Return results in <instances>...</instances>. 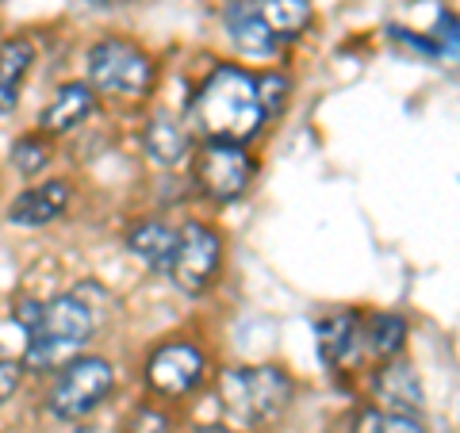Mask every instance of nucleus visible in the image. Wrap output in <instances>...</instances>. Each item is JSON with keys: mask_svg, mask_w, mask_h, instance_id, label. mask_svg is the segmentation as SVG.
<instances>
[{"mask_svg": "<svg viewBox=\"0 0 460 433\" xmlns=\"http://www.w3.org/2000/svg\"><path fill=\"white\" fill-rule=\"evenodd\" d=\"M89 66V89L108 93V96H123V100H138L154 89V62L150 54L135 47L127 39H100L84 54Z\"/></svg>", "mask_w": 460, "mask_h": 433, "instance_id": "4", "label": "nucleus"}, {"mask_svg": "<svg viewBox=\"0 0 460 433\" xmlns=\"http://www.w3.org/2000/svg\"><path fill=\"white\" fill-rule=\"evenodd\" d=\"M253 169V157L238 142H208L196 157V184L215 204H230L250 189Z\"/></svg>", "mask_w": 460, "mask_h": 433, "instance_id": "7", "label": "nucleus"}, {"mask_svg": "<svg viewBox=\"0 0 460 433\" xmlns=\"http://www.w3.org/2000/svg\"><path fill=\"white\" fill-rule=\"evenodd\" d=\"M142 146L146 154L154 157L157 165H181L184 157H189V135H184V127L177 119H169V115H154L146 123V131H142Z\"/></svg>", "mask_w": 460, "mask_h": 433, "instance_id": "17", "label": "nucleus"}, {"mask_svg": "<svg viewBox=\"0 0 460 433\" xmlns=\"http://www.w3.org/2000/svg\"><path fill=\"white\" fill-rule=\"evenodd\" d=\"M20 380H23V360L8 357L4 349H0V407L20 392Z\"/></svg>", "mask_w": 460, "mask_h": 433, "instance_id": "22", "label": "nucleus"}, {"mask_svg": "<svg viewBox=\"0 0 460 433\" xmlns=\"http://www.w3.org/2000/svg\"><path fill=\"white\" fill-rule=\"evenodd\" d=\"M93 4H115V0H93Z\"/></svg>", "mask_w": 460, "mask_h": 433, "instance_id": "27", "label": "nucleus"}, {"mask_svg": "<svg viewBox=\"0 0 460 433\" xmlns=\"http://www.w3.org/2000/svg\"><path fill=\"white\" fill-rule=\"evenodd\" d=\"M223 23H226L230 42H234L242 54H250V57H269V54L280 50V42L269 35V27L261 23V16L253 12L250 0H230Z\"/></svg>", "mask_w": 460, "mask_h": 433, "instance_id": "13", "label": "nucleus"}, {"mask_svg": "<svg viewBox=\"0 0 460 433\" xmlns=\"http://www.w3.org/2000/svg\"><path fill=\"white\" fill-rule=\"evenodd\" d=\"M131 433H172V422L162 414V411H135L131 414V426H127Z\"/></svg>", "mask_w": 460, "mask_h": 433, "instance_id": "24", "label": "nucleus"}, {"mask_svg": "<svg viewBox=\"0 0 460 433\" xmlns=\"http://www.w3.org/2000/svg\"><path fill=\"white\" fill-rule=\"evenodd\" d=\"M319 338V357L330 368H349L361 360V314L357 311H334L314 326Z\"/></svg>", "mask_w": 460, "mask_h": 433, "instance_id": "9", "label": "nucleus"}, {"mask_svg": "<svg viewBox=\"0 0 460 433\" xmlns=\"http://www.w3.org/2000/svg\"><path fill=\"white\" fill-rule=\"evenodd\" d=\"M127 250H131L142 265L150 272H169V261H172V250H177V230L165 226V223H138L131 234H127Z\"/></svg>", "mask_w": 460, "mask_h": 433, "instance_id": "16", "label": "nucleus"}, {"mask_svg": "<svg viewBox=\"0 0 460 433\" xmlns=\"http://www.w3.org/2000/svg\"><path fill=\"white\" fill-rule=\"evenodd\" d=\"M407 345V323L399 314H372L361 326V349L376 360H392Z\"/></svg>", "mask_w": 460, "mask_h": 433, "instance_id": "18", "label": "nucleus"}, {"mask_svg": "<svg viewBox=\"0 0 460 433\" xmlns=\"http://www.w3.org/2000/svg\"><path fill=\"white\" fill-rule=\"evenodd\" d=\"M288 77L284 74H261L257 77V96H261V108H265V115L272 119V115H280V108H284V100H288Z\"/></svg>", "mask_w": 460, "mask_h": 433, "instance_id": "21", "label": "nucleus"}, {"mask_svg": "<svg viewBox=\"0 0 460 433\" xmlns=\"http://www.w3.org/2000/svg\"><path fill=\"white\" fill-rule=\"evenodd\" d=\"M69 433H93L89 426H77V429H69Z\"/></svg>", "mask_w": 460, "mask_h": 433, "instance_id": "26", "label": "nucleus"}, {"mask_svg": "<svg viewBox=\"0 0 460 433\" xmlns=\"http://www.w3.org/2000/svg\"><path fill=\"white\" fill-rule=\"evenodd\" d=\"M353 433H426L414 414H395V411H361L353 422Z\"/></svg>", "mask_w": 460, "mask_h": 433, "instance_id": "19", "label": "nucleus"}, {"mask_svg": "<svg viewBox=\"0 0 460 433\" xmlns=\"http://www.w3.org/2000/svg\"><path fill=\"white\" fill-rule=\"evenodd\" d=\"M69 208V184L66 181H47V184H31L23 189L8 208V223L12 226H47L58 215Z\"/></svg>", "mask_w": 460, "mask_h": 433, "instance_id": "12", "label": "nucleus"}, {"mask_svg": "<svg viewBox=\"0 0 460 433\" xmlns=\"http://www.w3.org/2000/svg\"><path fill=\"white\" fill-rule=\"evenodd\" d=\"M253 12L261 16V23L269 27V35L280 42H292L299 39L311 27L314 20V8H311V0H250Z\"/></svg>", "mask_w": 460, "mask_h": 433, "instance_id": "15", "label": "nucleus"}, {"mask_svg": "<svg viewBox=\"0 0 460 433\" xmlns=\"http://www.w3.org/2000/svg\"><path fill=\"white\" fill-rule=\"evenodd\" d=\"M196 433H230V429H223V426H204V429H196Z\"/></svg>", "mask_w": 460, "mask_h": 433, "instance_id": "25", "label": "nucleus"}, {"mask_svg": "<svg viewBox=\"0 0 460 433\" xmlns=\"http://www.w3.org/2000/svg\"><path fill=\"white\" fill-rule=\"evenodd\" d=\"M376 392V407L380 411H395V414H419L422 411V384L414 376V368L407 360H384V368L372 380Z\"/></svg>", "mask_w": 460, "mask_h": 433, "instance_id": "11", "label": "nucleus"}, {"mask_svg": "<svg viewBox=\"0 0 460 433\" xmlns=\"http://www.w3.org/2000/svg\"><path fill=\"white\" fill-rule=\"evenodd\" d=\"M189 123L208 142H250L269 123L257 96V77L238 66H219L192 96Z\"/></svg>", "mask_w": 460, "mask_h": 433, "instance_id": "1", "label": "nucleus"}, {"mask_svg": "<svg viewBox=\"0 0 460 433\" xmlns=\"http://www.w3.org/2000/svg\"><path fill=\"white\" fill-rule=\"evenodd\" d=\"M429 42H434L438 57H449V62L456 57V16H453V12H441V16H438V31H434V39H429Z\"/></svg>", "mask_w": 460, "mask_h": 433, "instance_id": "23", "label": "nucleus"}, {"mask_svg": "<svg viewBox=\"0 0 460 433\" xmlns=\"http://www.w3.org/2000/svg\"><path fill=\"white\" fill-rule=\"evenodd\" d=\"M204 368H208V360H204V353H199L196 345L169 341V345H162V349L150 357L146 384L154 387L157 395L181 399V395H189L199 380H204Z\"/></svg>", "mask_w": 460, "mask_h": 433, "instance_id": "8", "label": "nucleus"}, {"mask_svg": "<svg viewBox=\"0 0 460 433\" xmlns=\"http://www.w3.org/2000/svg\"><path fill=\"white\" fill-rule=\"evenodd\" d=\"M31 66H35V42L27 35L0 42V111H12L20 104Z\"/></svg>", "mask_w": 460, "mask_h": 433, "instance_id": "14", "label": "nucleus"}, {"mask_svg": "<svg viewBox=\"0 0 460 433\" xmlns=\"http://www.w3.org/2000/svg\"><path fill=\"white\" fill-rule=\"evenodd\" d=\"M296 384L277 365H250L226 368L219 376V402L223 411L242 426H265L292 407Z\"/></svg>", "mask_w": 460, "mask_h": 433, "instance_id": "3", "label": "nucleus"}, {"mask_svg": "<svg viewBox=\"0 0 460 433\" xmlns=\"http://www.w3.org/2000/svg\"><path fill=\"white\" fill-rule=\"evenodd\" d=\"M100 326V307L84 292H62L47 299L27 326V349H23V368L47 372L62 368L66 360L81 357V349L93 341Z\"/></svg>", "mask_w": 460, "mask_h": 433, "instance_id": "2", "label": "nucleus"}, {"mask_svg": "<svg viewBox=\"0 0 460 433\" xmlns=\"http://www.w3.org/2000/svg\"><path fill=\"white\" fill-rule=\"evenodd\" d=\"M115 387V368L104 357H74L62 365L54 392H50V414L62 422H81L89 418L100 402L111 395Z\"/></svg>", "mask_w": 460, "mask_h": 433, "instance_id": "5", "label": "nucleus"}, {"mask_svg": "<svg viewBox=\"0 0 460 433\" xmlns=\"http://www.w3.org/2000/svg\"><path fill=\"white\" fill-rule=\"evenodd\" d=\"M219 265H223V238L208 223H184L177 230V250H172L165 277H172V284L184 296H204L219 280Z\"/></svg>", "mask_w": 460, "mask_h": 433, "instance_id": "6", "label": "nucleus"}, {"mask_svg": "<svg viewBox=\"0 0 460 433\" xmlns=\"http://www.w3.org/2000/svg\"><path fill=\"white\" fill-rule=\"evenodd\" d=\"M50 138L47 135H20L16 138V146H12V165H16L23 177H39L42 169L50 165Z\"/></svg>", "mask_w": 460, "mask_h": 433, "instance_id": "20", "label": "nucleus"}, {"mask_svg": "<svg viewBox=\"0 0 460 433\" xmlns=\"http://www.w3.org/2000/svg\"><path fill=\"white\" fill-rule=\"evenodd\" d=\"M93 111H96V93L89 89V84H81V81H69V84H62V89L54 93L50 104L42 108L39 135H47V138L69 135V131H77Z\"/></svg>", "mask_w": 460, "mask_h": 433, "instance_id": "10", "label": "nucleus"}]
</instances>
